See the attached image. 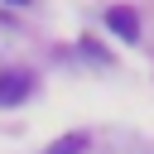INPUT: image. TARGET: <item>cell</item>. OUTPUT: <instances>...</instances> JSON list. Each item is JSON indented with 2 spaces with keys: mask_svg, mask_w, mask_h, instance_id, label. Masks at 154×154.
Returning <instances> with one entry per match:
<instances>
[{
  "mask_svg": "<svg viewBox=\"0 0 154 154\" xmlns=\"http://www.w3.org/2000/svg\"><path fill=\"white\" fill-rule=\"evenodd\" d=\"M29 91H34V77H29V72H19V67L0 72V106H19Z\"/></svg>",
  "mask_w": 154,
  "mask_h": 154,
  "instance_id": "6da1fadb",
  "label": "cell"
},
{
  "mask_svg": "<svg viewBox=\"0 0 154 154\" xmlns=\"http://www.w3.org/2000/svg\"><path fill=\"white\" fill-rule=\"evenodd\" d=\"M106 24H111V34H120L125 43H135V38H140V14H135V10H125V5L106 10Z\"/></svg>",
  "mask_w": 154,
  "mask_h": 154,
  "instance_id": "7a4b0ae2",
  "label": "cell"
},
{
  "mask_svg": "<svg viewBox=\"0 0 154 154\" xmlns=\"http://www.w3.org/2000/svg\"><path fill=\"white\" fill-rule=\"evenodd\" d=\"M82 149H87V140H82V135H63V140H53V144H48V154H82Z\"/></svg>",
  "mask_w": 154,
  "mask_h": 154,
  "instance_id": "3957f363",
  "label": "cell"
},
{
  "mask_svg": "<svg viewBox=\"0 0 154 154\" xmlns=\"http://www.w3.org/2000/svg\"><path fill=\"white\" fill-rule=\"evenodd\" d=\"M10 5H29V0H10Z\"/></svg>",
  "mask_w": 154,
  "mask_h": 154,
  "instance_id": "277c9868",
  "label": "cell"
}]
</instances>
